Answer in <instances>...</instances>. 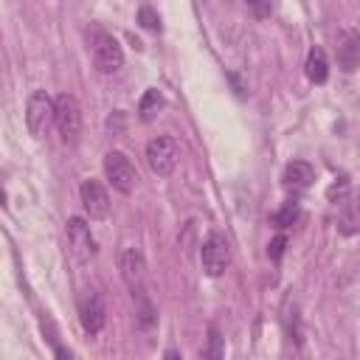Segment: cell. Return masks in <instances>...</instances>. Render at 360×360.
Segmentation results:
<instances>
[{
	"label": "cell",
	"mask_w": 360,
	"mask_h": 360,
	"mask_svg": "<svg viewBox=\"0 0 360 360\" xmlns=\"http://www.w3.org/2000/svg\"><path fill=\"white\" fill-rule=\"evenodd\" d=\"M53 124L65 143H76L82 135V107L70 93H62L53 101Z\"/></svg>",
	"instance_id": "6da1fadb"
},
{
	"label": "cell",
	"mask_w": 360,
	"mask_h": 360,
	"mask_svg": "<svg viewBox=\"0 0 360 360\" xmlns=\"http://www.w3.org/2000/svg\"><path fill=\"white\" fill-rule=\"evenodd\" d=\"M177 158H180V146L172 135H158L146 143V163L158 177H169L177 166Z\"/></svg>",
	"instance_id": "7a4b0ae2"
},
{
	"label": "cell",
	"mask_w": 360,
	"mask_h": 360,
	"mask_svg": "<svg viewBox=\"0 0 360 360\" xmlns=\"http://www.w3.org/2000/svg\"><path fill=\"white\" fill-rule=\"evenodd\" d=\"M104 174L110 180V186L115 191H121V194H129L135 188V180H138L132 160L124 152H118V149H112V152L104 155Z\"/></svg>",
	"instance_id": "3957f363"
},
{
	"label": "cell",
	"mask_w": 360,
	"mask_h": 360,
	"mask_svg": "<svg viewBox=\"0 0 360 360\" xmlns=\"http://www.w3.org/2000/svg\"><path fill=\"white\" fill-rule=\"evenodd\" d=\"M200 262H202L205 276H211V278L222 276L225 267H228V262H231L228 239H225L222 233H211V236L202 242V248H200Z\"/></svg>",
	"instance_id": "277c9868"
},
{
	"label": "cell",
	"mask_w": 360,
	"mask_h": 360,
	"mask_svg": "<svg viewBox=\"0 0 360 360\" xmlns=\"http://www.w3.org/2000/svg\"><path fill=\"white\" fill-rule=\"evenodd\" d=\"M53 121V98L45 90H37L28 96V107H25V124L31 129V135H42L48 129V124Z\"/></svg>",
	"instance_id": "5b68a950"
},
{
	"label": "cell",
	"mask_w": 360,
	"mask_h": 360,
	"mask_svg": "<svg viewBox=\"0 0 360 360\" xmlns=\"http://www.w3.org/2000/svg\"><path fill=\"white\" fill-rule=\"evenodd\" d=\"M93 65L98 68V73H115L124 65V51H121V45H118L115 37H110V34H98L96 37Z\"/></svg>",
	"instance_id": "8992f818"
},
{
	"label": "cell",
	"mask_w": 360,
	"mask_h": 360,
	"mask_svg": "<svg viewBox=\"0 0 360 360\" xmlns=\"http://www.w3.org/2000/svg\"><path fill=\"white\" fill-rule=\"evenodd\" d=\"M68 245H70V250H73V256L79 262H90L96 256L93 231H90V225L82 217H70L68 219Z\"/></svg>",
	"instance_id": "52a82bcc"
},
{
	"label": "cell",
	"mask_w": 360,
	"mask_h": 360,
	"mask_svg": "<svg viewBox=\"0 0 360 360\" xmlns=\"http://www.w3.org/2000/svg\"><path fill=\"white\" fill-rule=\"evenodd\" d=\"M79 194H82V205H84L90 219H104L110 214V194H107V188L98 180H93V177L84 180Z\"/></svg>",
	"instance_id": "ba28073f"
},
{
	"label": "cell",
	"mask_w": 360,
	"mask_h": 360,
	"mask_svg": "<svg viewBox=\"0 0 360 360\" xmlns=\"http://www.w3.org/2000/svg\"><path fill=\"white\" fill-rule=\"evenodd\" d=\"M79 315H82V326L87 335H98L107 323V309H104V298L90 290L84 298H82V307H79Z\"/></svg>",
	"instance_id": "9c48e42d"
},
{
	"label": "cell",
	"mask_w": 360,
	"mask_h": 360,
	"mask_svg": "<svg viewBox=\"0 0 360 360\" xmlns=\"http://www.w3.org/2000/svg\"><path fill=\"white\" fill-rule=\"evenodd\" d=\"M121 278L129 287V292L143 290V284H146V259L135 248L121 253Z\"/></svg>",
	"instance_id": "30bf717a"
},
{
	"label": "cell",
	"mask_w": 360,
	"mask_h": 360,
	"mask_svg": "<svg viewBox=\"0 0 360 360\" xmlns=\"http://www.w3.org/2000/svg\"><path fill=\"white\" fill-rule=\"evenodd\" d=\"M284 186L290 188V191H304V188H309L312 186V180H315V169L307 163V160H292V163H287L284 166Z\"/></svg>",
	"instance_id": "8fae6325"
},
{
	"label": "cell",
	"mask_w": 360,
	"mask_h": 360,
	"mask_svg": "<svg viewBox=\"0 0 360 360\" xmlns=\"http://www.w3.org/2000/svg\"><path fill=\"white\" fill-rule=\"evenodd\" d=\"M357 59H360V37H357V31H346L338 42V65L346 73H352L357 68Z\"/></svg>",
	"instance_id": "7c38bea8"
},
{
	"label": "cell",
	"mask_w": 360,
	"mask_h": 360,
	"mask_svg": "<svg viewBox=\"0 0 360 360\" xmlns=\"http://www.w3.org/2000/svg\"><path fill=\"white\" fill-rule=\"evenodd\" d=\"M304 73L312 84H323L329 79V65H326V56L321 48H312L307 53V62H304Z\"/></svg>",
	"instance_id": "4fadbf2b"
},
{
	"label": "cell",
	"mask_w": 360,
	"mask_h": 360,
	"mask_svg": "<svg viewBox=\"0 0 360 360\" xmlns=\"http://www.w3.org/2000/svg\"><path fill=\"white\" fill-rule=\"evenodd\" d=\"M132 298H135V318H138V326H141V329H152L155 321H158V312H155V307H152V301H149V295H146V287H143V290H135Z\"/></svg>",
	"instance_id": "5bb4252c"
},
{
	"label": "cell",
	"mask_w": 360,
	"mask_h": 360,
	"mask_svg": "<svg viewBox=\"0 0 360 360\" xmlns=\"http://www.w3.org/2000/svg\"><path fill=\"white\" fill-rule=\"evenodd\" d=\"M160 107H163V96H160L155 87H149V90L143 93L141 104H138V112H141L143 121H149V118H155V112H158Z\"/></svg>",
	"instance_id": "9a60e30c"
},
{
	"label": "cell",
	"mask_w": 360,
	"mask_h": 360,
	"mask_svg": "<svg viewBox=\"0 0 360 360\" xmlns=\"http://www.w3.org/2000/svg\"><path fill=\"white\" fill-rule=\"evenodd\" d=\"M326 197H329L335 205H340L343 200H349V180H346V177H340L338 183H332V186H329V191H326Z\"/></svg>",
	"instance_id": "2e32d148"
},
{
	"label": "cell",
	"mask_w": 360,
	"mask_h": 360,
	"mask_svg": "<svg viewBox=\"0 0 360 360\" xmlns=\"http://www.w3.org/2000/svg\"><path fill=\"white\" fill-rule=\"evenodd\" d=\"M298 214H301L298 205H295V202H287V205L276 214V225H278V228H287V225H292V222L298 219Z\"/></svg>",
	"instance_id": "e0dca14e"
},
{
	"label": "cell",
	"mask_w": 360,
	"mask_h": 360,
	"mask_svg": "<svg viewBox=\"0 0 360 360\" xmlns=\"http://www.w3.org/2000/svg\"><path fill=\"white\" fill-rule=\"evenodd\" d=\"M138 20H141L143 28H149V31H160V20H158V14H155L149 6H143V8L138 11Z\"/></svg>",
	"instance_id": "ac0fdd59"
},
{
	"label": "cell",
	"mask_w": 360,
	"mask_h": 360,
	"mask_svg": "<svg viewBox=\"0 0 360 360\" xmlns=\"http://www.w3.org/2000/svg\"><path fill=\"white\" fill-rule=\"evenodd\" d=\"M248 6H250V11L256 14V17H270L273 14V0H245Z\"/></svg>",
	"instance_id": "d6986e66"
},
{
	"label": "cell",
	"mask_w": 360,
	"mask_h": 360,
	"mask_svg": "<svg viewBox=\"0 0 360 360\" xmlns=\"http://www.w3.org/2000/svg\"><path fill=\"white\" fill-rule=\"evenodd\" d=\"M284 248H287V236H281V233H278V236L267 245V256H270L273 262H278V259H281V253H284Z\"/></svg>",
	"instance_id": "ffe728a7"
},
{
	"label": "cell",
	"mask_w": 360,
	"mask_h": 360,
	"mask_svg": "<svg viewBox=\"0 0 360 360\" xmlns=\"http://www.w3.org/2000/svg\"><path fill=\"white\" fill-rule=\"evenodd\" d=\"M208 357H222V338L219 332L211 326V349H208Z\"/></svg>",
	"instance_id": "44dd1931"
}]
</instances>
